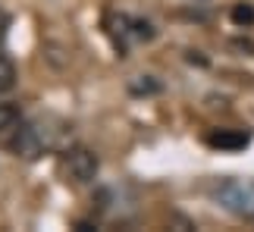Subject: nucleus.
<instances>
[{"mask_svg": "<svg viewBox=\"0 0 254 232\" xmlns=\"http://www.w3.org/2000/svg\"><path fill=\"white\" fill-rule=\"evenodd\" d=\"M204 141H207L210 148H220V151H239V148H245L251 138H248V132H229V129H220V132H210Z\"/></svg>", "mask_w": 254, "mask_h": 232, "instance_id": "nucleus-4", "label": "nucleus"}, {"mask_svg": "<svg viewBox=\"0 0 254 232\" xmlns=\"http://www.w3.org/2000/svg\"><path fill=\"white\" fill-rule=\"evenodd\" d=\"M16 85V63H13V57L0 51V94L9 91Z\"/></svg>", "mask_w": 254, "mask_h": 232, "instance_id": "nucleus-5", "label": "nucleus"}, {"mask_svg": "<svg viewBox=\"0 0 254 232\" xmlns=\"http://www.w3.org/2000/svg\"><path fill=\"white\" fill-rule=\"evenodd\" d=\"M3 35H6V13L0 9V41H3Z\"/></svg>", "mask_w": 254, "mask_h": 232, "instance_id": "nucleus-9", "label": "nucleus"}, {"mask_svg": "<svg viewBox=\"0 0 254 232\" xmlns=\"http://www.w3.org/2000/svg\"><path fill=\"white\" fill-rule=\"evenodd\" d=\"M213 198L220 201L229 214L254 220V182H242V179H226L213 188Z\"/></svg>", "mask_w": 254, "mask_h": 232, "instance_id": "nucleus-1", "label": "nucleus"}, {"mask_svg": "<svg viewBox=\"0 0 254 232\" xmlns=\"http://www.w3.org/2000/svg\"><path fill=\"white\" fill-rule=\"evenodd\" d=\"M141 79H144V82H135V85H132V91H135V94H148V91H157V82H148L151 75H141Z\"/></svg>", "mask_w": 254, "mask_h": 232, "instance_id": "nucleus-8", "label": "nucleus"}, {"mask_svg": "<svg viewBox=\"0 0 254 232\" xmlns=\"http://www.w3.org/2000/svg\"><path fill=\"white\" fill-rule=\"evenodd\" d=\"M232 22H236V25H248V22H254V6H248V3H236V6H232Z\"/></svg>", "mask_w": 254, "mask_h": 232, "instance_id": "nucleus-7", "label": "nucleus"}, {"mask_svg": "<svg viewBox=\"0 0 254 232\" xmlns=\"http://www.w3.org/2000/svg\"><path fill=\"white\" fill-rule=\"evenodd\" d=\"M47 148H51V138H47V132H41V125H38V122H22V119L16 122L13 138H9V151H13L16 157L38 160Z\"/></svg>", "mask_w": 254, "mask_h": 232, "instance_id": "nucleus-2", "label": "nucleus"}, {"mask_svg": "<svg viewBox=\"0 0 254 232\" xmlns=\"http://www.w3.org/2000/svg\"><path fill=\"white\" fill-rule=\"evenodd\" d=\"M63 170L66 176H69L72 182H79V185H85V182H94L97 170H101V163H97V154L82 148V144H75V148H69L63 154Z\"/></svg>", "mask_w": 254, "mask_h": 232, "instance_id": "nucleus-3", "label": "nucleus"}, {"mask_svg": "<svg viewBox=\"0 0 254 232\" xmlns=\"http://www.w3.org/2000/svg\"><path fill=\"white\" fill-rule=\"evenodd\" d=\"M19 119H22V116H19V107H16V104L0 101V135L9 132V129H16Z\"/></svg>", "mask_w": 254, "mask_h": 232, "instance_id": "nucleus-6", "label": "nucleus"}]
</instances>
